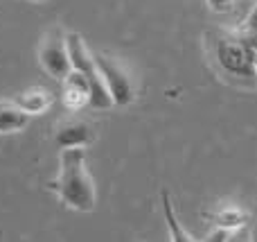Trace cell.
I'll list each match as a JSON object with an SVG mask.
<instances>
[{"label":"cell","instance_id":"8992f818","mask_svg":"<svg viewBox=\"0 0 257 242\" xmlns=\"http://www.w3.org/2000/svg\"><path fill=\"white\" fill-rule=\"evenodd\" d=\"M95 140V127L84 118H68L59 122L54 131V143L61 149L66 147H88Z\"/></svg>","mask_w":257,"mask_h":242},{"label":"cell","instance_id":"7a4b0ae2","mask_svg":"<svg viewBox=\"0 0 257 242\" xmlns=\"http://www.w3.org/2000/svg\"><path fill=\"white\" fill-rule=\"evenodd\" d=\"M210 48L217 59V63L226 72L235 77H255L253 72V59L255 52L248 48L244 39V32H228V30H212L208 32Z\"/></svg>","mask_w":257,"mask_h":242},{"label":"cell","instance_id":"277c9868","mask_svg":"<svg viewBox=\"0 0 257 242\" xmlns=\"http://www.w3.org/2000/svg\"><path fill=\"white\" fill-rule=\"evenodd\" d=\"M95 63H97V70L102 75L104 84L108 89L113 104L115 107H126L136 100V82L131 77V70L120 61V59L111 57V54L104 52H95Z\"/></svg>","mask_w":257,"mask_h":242},{"label":"cell","instance_id":"7c38bea8","mask_svg":"<svg viewBox=\"0 0 257 242\" xmlns=\"http://www.w3.org/2000/svg\"><path fill=\"white\" fill-rule=\"evenodd\" d=\"M226 242H253V233H250V231L246 229V226H241V229L228 231Z\"/></svg>","mask_w":257,"mask_h":242},{"label":"cell","instance_id":"3957f363","mask_svg":"<svg viewBox=\"0 0 257 242\" xmlns=\"http://www.w3.org/2000/svg\"><path fill=\"white\" fill-rule=\"evenodd\" d=\"M66 43H68V54H70L72 70L81 72V75L88 79V86H90V102L88 104L95 109H111L113 100H111V95H108L106 84H104L102 75H99V70H97L93 52L86 48L84 39H81L77 32H68Z\"/></svg>","mask_w":257,"mask_h":242},{"label":"cell","instance_id":"5b68a950","mask_svg":"<svg viewBox=\"0 0 257 242\" xmlns=\"http://www.w3.org/2000/svg\"><path fill=\"white\" fill-rule=\"evenodd\" d=\"M39 61L43 66V70L57 82H63L70 75L72 63H70V54H68L66 34L59 27L50 30L48 36L43 39L39 50Z\"/></svg>","mask_w":257,"mask_h":242},{"label":"cell","instance_id":"ba28073f","mask_svg":"<svg viewBox=\"0 0 257 242\" xmlns=\"http://www.w3.org/2000/svg\"><path fill=\"white\" fill-rule=\"evenodd\" d=\"M90 102V86L81 72L70 70V75L63 79V104L70 111H79L84 104Z\"/></svg>","mask_w":257,"mask_h":242},{"label":"cell","instance_id":"30bf717a","mask_svg":"<svg viewBox=\"0 0 257 242\" xmlns=\"http://www.w3.org/2000/svg\"><path fill=\"white\" fill-rule=\"evenodd\" d=\"M52 100H54V95L50 93L48 89H43V86H32V89H27L25 93L16 95L18 107H21L25 113H30V116L43 113L45 109L52 104Z\"/></svg>","mask_w":257,"mask_h":242},{"label":"cell","instance_id":"6da1fadb","mask_svg":"<svg viewBox=\"0 0 257 242\" xmlns=\"http://www.w3.org/2000/svg\"><path fill=\"white\" fill-rule=\"evenodd\" d=\"M66 206L90 213L97 204L95 181L86 168V147H66L59 158V177L50 184Z\"/></svg>","mask_w":257,"mask_h":242},{"label":"cell","instance_id":"9a60e30c","mask_svg":"<svg viewBox=\"0 0 257 242\" xmlns=\"http://www.w3.org/2000/svg\"><path fill=\"white\" fill-rule=\"evenodd\" d=\"M244 39H246V43H248V48L257 54V30H248V32H244Z\"/></svg>","mask_w":257,"mask_h":242},{"label":"cell","instance_id":"e0dca14e","mask_svg":"<svg viewBox=\"0 0 257 242\" xmlns=\"http://www.w3.org/2000/svg\"><path fill=\"white\" fill-rule=\"evenodd\" d=\"M32 3H45V0H32Z\"/></svg>","mask_w":257,"mask_h":242},{"label":"cell","instance_id":"52a82bcc","mask_svg":"<svg viewBox=\"0 0 257 242\" xmlns=\"http://www.w3.org/2000/svg\"><path fill=\"white\" fill-rule=\"evenodd\" d=\"M203 217L214 226V229H226L235 231L241 229L250 222V213L244 211L237 204H221V206L212 208V211H203Z\"/></svg>","mask_w":257,"mask_h":242},{"label":"cell","instance_id":"9c48e42d","mask_svg":"<svg viewBox=\"0 0 257 242\" xmlns=\"http://www.w3.org/2000/svg\"><path fill=\"white\" fill-rule=\"evenodd\" d=\"M30 122V113L18 107L16 100H0V134H16Z\"/></svg>","mask_w":257,"mask_h":242},{"label":"cell","instance_id":"5bb4252c","mask_svg":"<svg viewBox=\"0 0 257 242\" xmlns=\"http://www.w3.org/2000/svg\"><path fill=\"white\" fill-rule=\"evenodd\" d=\"M226 238H228V231L226 229H214L203 242H226Z\"/></svg>","mask_w":257,"mask_h":242},{"label":"cell","instance_id":"2e32d148","mask_svg":"<svg viewBox=\"0 0 257 242\" xmlns=\"http://www.w3.org/2000/svg\"><path fill=\"white\" fill-rule=\"evenodd\" d=\"M253 72H255V79H257V54H255V59H253Z\"/></svg>","mask_w":257,"mask_h":242},{"label":"cell","instance_id":"4fadbf2b","mask_svg":"<svg viewBox=\"0 0 257 242\" xmlns=\"http://www.w3.org/2000/svg\"><path fill=\"white\" fill-rule=\"evenodd\" d=\"M208 3V7L212 9V12L217 14H226L232 9V5H235V0H205Z\"/></svg>","mask_w":257,"mask_h":242},{"label":"cell","instance_id":"8fae6325","mask_svg":"<svg viewBox=\"0 0 257 242\" xmlns=\"http://www.w3.org/2000/svg\"><path fill=\"white\" fill-rule=\"evenodd\" d=\"M160 202H163V215H165V224H167V231H169V240L172 242H199V240L192 238V235L183 229L181 222H178L176 211H174V204H172V199H169L167 190L160 193Z\"/></svg>","mask_w":257,"mask_h":242}]
</instances>
